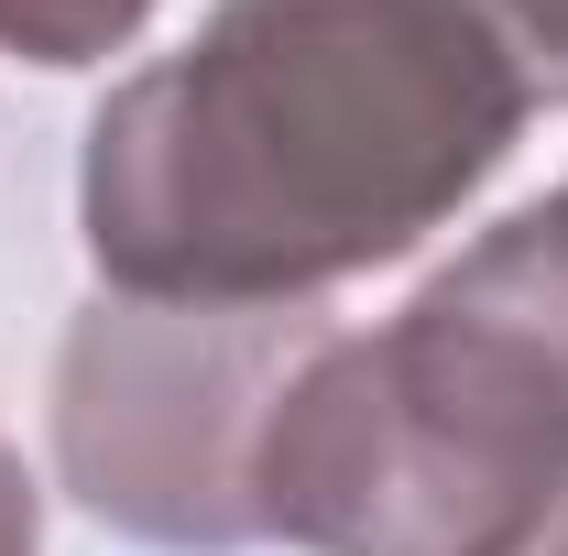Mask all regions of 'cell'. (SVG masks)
Listing matches in <instances>:
<instances>
[{
    "label": "cell",
    "mask_w": 568,
    "mask_h": 556,
    "mask_svg": "<svg viewBox=\"0 0 568 556\" xmlns=\"http://www.w3.org/2000/svg\"><path fill=\"white\" fill-rule=\"evenodd\" d=\"M0 556H44V502H33L11 447H0Z\"/></svg>",
    "instance_id": "cell-6"
},
{
    "label": "cell",
    "mask_w": 568,
    "mask_h": 556,
    "mask_svg": "<svg viewBox=\"0 0 568 556\" xmlns=\"http://www.w3.org/2000/svg\"><path fill=\"white\" fill-rule=\"evenodd\" d=\"M568 513V186L383 328H328L263 415L252 524L306 556H525Z\"/></svg>",
    "instance_id": "cell-2"
},
{
    "label": "cell",
    "mask_w": 568,
    "mask_h": 556,
    "mask_svg": "<svg viewBox=\"0 0 568 556\" xmlns=\"http://www.w3.org/2000/svg\"><path fill=\"white\" fill-rule=\"evenodd\" d=\"M536 99H568V0H470Z\"/></svg>",
    "instance_id": "cell-5"
},
{
    "label": "cell",
    "mask_w": 568,
    "mask_h": 556,
    "mask_svg": "<svg viewBox=\"0 0 568 556\" xmlns=\"http://www.w3.org/2000/svg\"><path fill=\"white\" fill-rule=\"evenodd\" d=\"M536 87L470 0H219L77 153L110 295L317 306L503 175Z\"/></svg>",
    "instance_id": "cell-1"
},
{
    "label": "cell",
    "mask_w": 568,
    "mask_h": 556,
    "mask_svg": "<svg viewBox=\"0 0 568 556\" xmlns=\"http://www.w3.org/2000/svg\"><path fill=\"white\" fill-rule=\"evenodd\" d=\"M317 339H328L317 306L88 295L55 349V481L132 546H263L252 524L263 415Z\"/></svg>",
    "instance_id": "cell-3"
},
{
    "label": "cell",
    "mask_w": 568,
    "mask_h": 556,
    "mask_svg": "<svg viewBox=\"0 0 568 556\" xmlns=\"http://www.w3.org/2000/svg\"><path fill=\"white\" fill-rule=\"evenodd\" d=\"M153 0H0V55L22 66H99L142 33Z\"/></svg>",
    "instance_id": "cell-4"
},
{
    "label": "cell",
    "mask_w": 568,
    "mask_h": 556,
    "mask_svg": "<svg viewBox=\"0 0 568 556\" xmlns=\"http://www.w3.org/2000/svg\"><path fill=\"white\" fill-rule=\"evenodd\" d=\"M525 556H568V513H558V524H547V535H536Z\"/></svg>",
    "instance_id": "cell-7"
}]
</instances>
